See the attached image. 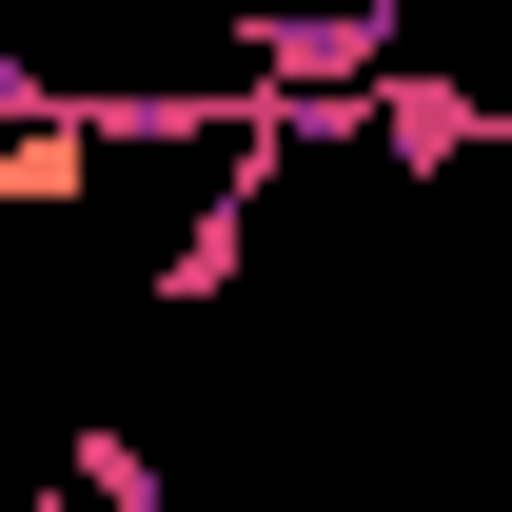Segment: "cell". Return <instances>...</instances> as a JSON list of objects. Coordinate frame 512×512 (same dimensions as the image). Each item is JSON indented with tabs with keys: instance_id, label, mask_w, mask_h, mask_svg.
Segmentation results:
<instances>
[]
</instances>
